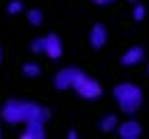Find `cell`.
I'll return each mask as SVG.
<instances>
[{
    "label": "cell",
    "instance_id": "6da1fadb",
    "mask_svg": "<svg viewBox=\"0 0 149 139\" xmlns=\"http://www.w3.org/2000/svg\"><path fill=\"white\" fill-rule=\"evenodd\" d=\"M2 118L8 125H19V123H31V121H48L50 112L48 108L35 104V102H21V100H8L2 106Z\"/></svg>",
    "mask_w": 149,
    "mask_h": 139
},
{
    "label": "cell",
    "instance_id": "7a4b0ae2",
    "mask_svg": "<svg viewBox=\"0 0 149 139\" xmlns=\"http://www.w3.org/2000/svg\"><path fill=\"white\" fill-rule=\"evenodd\" d=\"M114 98H116V104L120 106V110L126 112V114H135L139 110V106L143 104V91L135 83L116 85L114 87Z\"/></svg>",
    "mask_w": 149,
    "mask_h": 139
},
{
    "label": "cell",
    "instance_id": "3957f363",
    "mask_svg": "<svg viewBox=\"0 0 149 139\" xmlns=\"http://www.w3.org/2000/svg\"><path fill=\"white\" fill-rule=\"evenodd\" d=\"M72 89L77 91L81 98H85V100H97V98L102 95V85L95 81V79L87 77L85 73H81L77 77V81H74Z\"/></svg>",
    "mask_w": 149,
    "mask_h": 139
},
{
    "label": "cell",
    "instance_id": "277c9868",
    "mask_svg": "<svg viewBox=\"0 0 149 139\" xmlns=\"http://www.w3.org/2000/svg\"><path fill=\"white\" fill-rule=\"evenodd\" d=\"M81 73H83V71L72 69V67L62 69V71L56 73V77H54V85L58 87V89H68V87H72V85H74V81H77V77H79Z\"/></svg>",
    "mask_w": 149,
    "mask_h": 139
},
{
    "label": "cell",
    "instance_id": "5b68a950",
    "mask_svg": "<svg viewBox=\"0 0 149 139\" xmlns=\"http://www.w3.org/2000/svg\"><path fill=\"white\" fill-rule=\"evenodd\" d=\"M106 42H108V31H106V27H104L102 23H95V25L91 27V31H89V44H91V48L100 50V48L106 46Z\"/></svg>",
    "mask_w": 149,
    "mask_h": 139
},
{
    "label": "cell",
    "instance_id": "8992f818",
    "mask_svg": "<svg viewBox=\"0 0 149 139\" xmlns=\"http://www.w3.org/2000/svg\"><path fill=\"white\" fill-rule=\"evenodd\" d=\"M44 39H46V50H44V54H46L48 58H52V60H58V58L62 56V42H60V37L54 35V33H50V35L44 37Z\"/></svg>",
    "mask_w": 149,
    "mask_h": 139
},
{
    "label": "cell",
    "instance_id": "52a82bcc",
    "mask_svg": "<svg viewBox=\"0 0 149 139\" xmlns=\"http://www.w3.org/2000/svg\"><path fill=\"white\" fill-rule=\"evenodd\" d=\"M141 133H143V129L137 121H124L118 125V135L122 139H137V137H141Z\"/></svg>",
    "mask_w": 149,
    "mask_h": 139
},
{
    "label": "cell",
    "instance_id": "ba28073f",
    "mask_svg": "<svg viewBox=\"0 0 149 139\" xmlns=\"http://www.w3.org/2000/svg\"><path fill=\"white\" fill-rule=\"evenodd\" d=\"M143 56H145L143 48H141V46H135V48H128V50L122 54L120 62H122L124 67H135V65H139V62L143 60Z\"/></svg>",
    "mask_w": 149,
    "mask_h": 139
},
{
    "label": "cell",
    "instance_id": "9c48e42d",
    "mask_svg": "<svg viewBox=\"0 0 149 139\" xmlns=\"http://www.w3.org/2000/svg\"><path fill=\"white\" fill-rule=\"evenodd\" d=\"M23 139H44L46 131H44V121H31L27 123V129L21 135Z\"/></svg>",
    "mask_w": 149,
    "mask_h": 139
},
{
    "label": "cell",
    "instance_id": "30bf717a",
    "mask_svg": "<svg viewBox=\"0 0 149 139\" xmlns=\"http://www.w3.org/2000/svg\"><path fill=\"white\" fill-rule=\"evenodd\" d=\"M100 129L106 131V133L118 129V118H116V114H106L102 121H100Z\"/></svg>",
    "mask_w": 149,
    "mask_h": 139
},
{
    "label": "cell",
    "instance_id": "8fae6325",
    "mask_svg": "<svg viewBox=\"0 0 149 139\" xmlns=\"http://www.w3.org/2000/svg\"><path fill=\"white\" fill-rule=\"evenodd\" d=\"M40 73H42V67L37 65V62H25V65H23V75L29 77V79L40 77Z\"/></svg>",
    "mask_w": 149,
    "mask_h": 139
},
{
    "label": "cell",
    "instance_id": "7c38bea8",
    "mask_svg": "<svg viewBox=\"0 0 149 139\" xmlns=\"http://www.w3.org/2000/svg\"><path fill=\"white\" fill-rule=\"evenodd\" d=\"M27 21H29L33 27H40V25L44 23V15H42V11H37V8H31V11L27 13Z\"/></svg>",
    "mask_w": 149,
    "mask_h": 139
},
{
    "label": "cell",
    "instance_id": "4fadbf2b",
    "mask_svg": "<svg viewBox=\"0 0 149 139\" xmlns=\"http://www.w3.org/2000/svg\"><path fill=\"white\" fill-rule=\"evenodd\" d=\"M29 50H31L33 54H42V52L46 50V39H44V37H37V39H33V42H31V46H29Z\"/></svg>",
    "mask_w": 149,
    "mask_h": 139
},
{
    "label": "cell",
    "instance_id": "5bb4252c",
    "mask_svg": "<svg viewBox=\"0 0 149 139\" xmlns=\"http://www.w3.org/2000/svg\"><path fill=\"white\" fill-rule=\"evenodd\" d=\"M6 11H8V15H19V13L23 11V2H19V0H13V2H8Z\"/></svg>",
    "mask_w": 149,
    "mask_h": 139
},
{
    "label": "cell",
    "instance_id": "9a60e30c",
    "mask_svg": "<svg viewBox=\"0 0 149 139\" xmlns=\"http://www.w3.org/2000/svg\"><path fill=\"white\" fill-rule=\"evenodd\" d=\"M133 19H135V21H143V19H145V6H143V4H135V8H133Z\"/></svg>",
    "mask_w": 149,
    "mask_h": 139
},
{
    "label": "cell",
    "instance_id": "2e32d148",
    "mask_svg": "<svg viewBox=\"0 0 149 139\" xmlns=\"http://www.w3.org/2000/svg\"><path fill=\"white\" fill-rule=\"evenodd\" d=\"M91 2H95V4H100V6H106V4H112L114 0H91Z\"/></svg>",
    "mask_w": 149,
    "mask_h": 139
},
{
    "label": "cell",
    "instance_id": "e0dca14e",
    "mask_svg": "<svg viewBox=\"0 0 149 139\" xmlns=\"http://www.w3.org/2000/svg\"><path fill=\"white\" fill-rule=\"evenodd\" d=\"M68 139H77V131H68Z\"/></svg>",
    "mask_w": 149,
    "mask_h": 139
},
{
    "label": "cell",
    "instance_id": "ac0fdd59",
    "mask_svg": "<svg viewBox=\"0 0 149 139\" xmlns=\"http://www.w3.org/2000/svg\"><path fill=\"white\" fill-rule=\"evenodd\" d=\"M128 2H133V4H137V2H139V0H128Z\"/></svg>",
    "mask_w": 149,
    "mask_h": 139
},
{
    "label": "cell",
    "instance_id": "d6986e66",
    "mask_svg": "<svg viewBox=\"0 0 149 139\" xmlns=\"http://www.w3.org/2000/svg\"><path fill=\"white\" fill-rule=\"evenodd\" d=\"M0 62H2V50H0Z\"/></svg>",
    "mask_w": 149,
    "mask_h": 139
},
{
    "label": "cell",
    "instance_id": "ffe728a7",
    "mask_svg": "<svg viewBox=\"0 0 149 139\" xmlns=\"http://www.w3.org/2000/svg\"><path fill=\"white\" fill-rule=\"evenodd\" d=\"M147 73H149V62H147Z\"/></svg>",
    "mask_w": 149,
    "mask_h": 139
},
{
    "label": "cell",
    "instance_id": "44dd1931",
    "mask_svg": "<svg viewBox=\"0 0 149 139\" xmlns=\"http://www.w3.org/2000/svg\"><path fill=\"white\" fill-rule=\"evenodd\" d=\"M0 137H2V129H0Z\"/></svg>",
    "mask_w": 149,
    "mask_h": 139
}]
</instances>
